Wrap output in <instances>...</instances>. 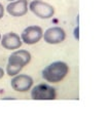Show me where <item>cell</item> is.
Listing matches in <instances>:
<instances>
[{"label":"cell","instance_id":"2","mask_svg":"<svg viewBox=\"0 0 110 123\" xmlns=\"http://www.w3.org/2000/svg\"><path fill=\"white\" fill-rule=\"evenodd\" d=\"M31 98L35 101H52L57 98V91L46 83H39L31 90Z\"/></svg>","mask_w":110,"mask_h":123},{"label":"cell","instance_id":"9","mask_svg":"<svg viewBox=\"0 0 110 123\" xmlns=\"http://www.w3.org/2000/svg\"><path fill=\"white\" fill-rule=\"evenodd\" d=\"M31 53L25 49H19L13 51L8 57V63L16 64L24 68L26 65H28L31 61Z\"/></svg>","mask_w":110,"mask_h":123},{"label":"cell","instance_id":"4","mask_svg":"<svg viewBox=\"0 0 110 123\" xmlns=\"http://www.w3.org/2000/svg\"><path fill=\"white\" fill-rule=\"evenodd\" d=\"M43 35V30L39 26H29L21 34V39L24 43L28 45L35 44L37 42H39L40 39L42 38Z\"/></svg>","mask_w":110,"mask_h":123},{"label":"cell","instance_id":"1","mask_svg":"<svg viewBox=\"0 0 110 123\" xmlns=\"http://www.w3.org/2000/svg\"><path fill=\"white\" fill-rule=\"evenodd\" d=\"M69 66L63 61H56L50 64L42 70V77L44 80L51 83H59L67 76Z\"/></svg>","mask_w":110,"mask_h":123},{"label":"cell","instance_id":"6","mask_svg":"<svg viewBox=\"0 0 110 123\" xmlns=\"http://www.w3.org/2000/svg\"><path fill=\"white\" fill-rule=\"evenodd\" d=\"M11 88L19 92H26L30 90L33 85V78L27 74H20L13 76L10 81Z\"/></svg>","mask_w":110,"mask_h":123},{"label":"cell","instance_id":"13","mask_svg":"<svg viewBox=\"0 0 110 123\" xmlns=\"http://www.w3.org/2000/svg\"><path fill=\"white\" fill-rule=\"evenodd\" d=\"M7 1H10L11 2V1H14V0H7Z\"/></svg>","mask_w":110,"mask_h":123},{"label":"cell","instance_id":"10","mask_svg":"<svg viewBox=\"0 0 110 123\" xmlns=\"http://www.w3.org/2000/svg\"><path fill=\"white\" fill-rule=\"evenodd\" d=\"M23 67L19 66V65L16 64H11V63H7V66H6V73L8 76H16L18 75L19 73L22 71Z\"/></svg>","mask_w":110,"mask_h":123},{"label":"cell","instance_id":"5","mask_svg":"<svg viewBox=\"0 0 110 123\" xmlns=\"http://www.w3.org/2000/svg\"><path fill=\"white\" fill-rule=\"evenodd\" d=\"M42 38L47 44H59L65 40L66 32L61 27L58 26L52 27V28H48L43 33Z\"/></svg>","mask_w":110,"mask_h":123},{"label":"cell","instance_id":"3","mask_svg":"<svg viewBox=\"0 0 110 123\" xmlns=\"http://www.w3.org/2000/svg\"><path fill=\"white\" fill-rule=\"evenodd\" d=\"M29 9L36 17L42 18V20L51 18L55 14L54 6L51 5L50 3L42 1V0H33V1H31L29 4Z\"/></svg>","mask_w":110,"mask_h":123},{"label":"cell","instance_id":"7","mask_svg":"<svg viewBox=\"0 0 110 123\" xmlns=\"http://www.w3.org/2000/svg\"><path fill=\"white\" fill-rule=\"evenodd\" d=\"M0 43H1L2 47L7 49V50H14V49L21 47L23 41L20 35H18L17 33L9 32V33H5L3 36H1Z\"/></svg>","mask_w":110,"mask_h":123},{"label":"cell","instance_id":"12","mask_svg":"<svg viewBox=\"0 0 110 123\" xmlns=\"http://www.w3.org/2000/svg\"><path fill=\"white\" fill-rule=\"evenodd\" d=\"M3 76H4V70L0 67V79L3 78Z\"/></svg>","mask_w":110,"mask_h":123},{"label":"cell","instance_id":"8","mask_svg":"<svg viewBox=\"0 0 110 123\" xmlns=\"http://www.w3.org/2000/svg\"><path fill=\"white\" fill-rule=\"evenodd\" d=\"M6 11L11 17H23L28 12V0H14L8 3Z\"/></svg>","mask_w":110,"mask_h":123},{"label":"cell","instance_id":"11","mask_svg":"<svg viewBox=\"0 0 110 123\" xmlns=\"http://www.w3.org/2000/svg\"><path fill=\"white\" fill-rule=\"evenodd\" d=\"M4 12H5V8L2 5V3H0V20L4 17Z\"/></svg>","mask_w":110,"mask_h":123}]
</instances>
